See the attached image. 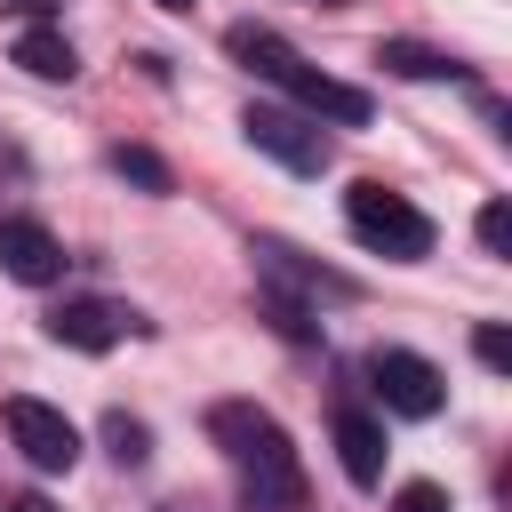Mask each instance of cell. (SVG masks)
<instances>
[{"mask_svg": "<svg viewBox=\"0 0 512 512\" xmlns=\"http://www.w3.org/2000/svg\"><path fill=\"white\" fill-rule=\"evenodd\" d=\"M208 440L224 448V464L240 472V512H312V488H304V464L280 432L272 408L256 400H216L208 408Z\"/></svg>", "mask_w": 512, "mask_h": 512, "instance_id": "1", "label": "cell"}, {"mask_svg": "<svg viewBox=\"0 0 512 512\" xmlns=\"http://www.w3.org/2000/svg\"><path fill=\"white\" fill-rule=\"evenodd\" d=\"M224 48L256 72V80H272L296 112H312V120H336V128H368V88H352V80H336V72H320V64H304L272 24H232L224 32Z\"/></svg>", "mask_w": 512, "mask_h": 512, "instance_id": "2", "label": "cell"}, {"mask_svg": "<svg viewBox=\"0 0 512 512\" xmlns=\"http://www.w3.org/2000/svg\"><path fill=\"white\" fill-rule=\"evenodd\" d=\"M344 224H352V240L360 248H376V256H392V264H424L432 256V216L408 200V192H392V184H376V176H360L352 192H344Z\"/></svg>", "mask_w": 512, "mask_h": 512, "instance_id": "3", "label": "cell"}, {"mask_svg": "<svg viewBox=\"0 0 512 512\" xmlns=\"http://www.w3.org/2000/svg\"><path fill=\"white\" fill-rule=\"evenodd\" d=\"M368 392L384 400V416H408V424H424V416L448 408V376L424 352H408V344H376L368 352Z\"/></svg>", "mask_w": 512, "mask_h": 512, "instance_id": "4", "label": "cell"}, {"mask_svg": "<svg viewBox=\"0 0 512 512\" xmlns=\"http://www.w3.org/2000/svg\"><path fill=\"white\" fill-rule=\"evenodd\" d=\"M240 136H248L264 160H280L288 176H320V168H328V136H320V120L296 112V104H248V112H240Z\"/></svg>", "mask_w": 512, "mask_h": 512, "instance_id": "5", "label": "cell"}, {"mask_svg": "<svg viewBox=\"0 0 512 512\" xmlns=\"http://www.w3.org/2000/svg\"><path fill=\"white\" fill-rule=\"evenodd\" d=\"M248 256H256L264 296H288V304H304V312H320V304H352V296H360L344 272H328V264L296 256L288 240H248Z\"/></svg>", "mask_w": 512, "mask_h": 512, "instance_id": "6", "label": "cell"}, {"mask_svg": "<svg viewBox=\"0 0 512 512\" xmlns=\"http://www.w3.org/2000/svg\"><path fill=\"white\" fill-rule=\"evenodd\" d=\"M8 440H16V456H24L32 472H72V464H80V432H72V416L48 408V400H32V392L8 400Z\"/></svg>", "mask_w": 512, "mask_h": 512, "instance_id": "7", "label": "cell"}, {"mask_svg": "<svg viewBox=\"0 0 512 512\" xmlns=\"http://www.w3.org/2000/svg\"><path fill=\"white\" fill-rule=\"evenodd\" d=\"M144 320L128 312V304H112V296H64L56 312H48V336L56 344H72V352H112L120 336H136Z\"/></svg>", "mask_w": 512, "mask_h": 512, "instance_id": "8", "label": "cell"}, {"mask_svg": "<svg viewBox=\"0 0 512 512\" xmlns=\"http://www.w3.org/2000/svg\"><path fill=\"white\" fill-rule=\"evenodd\" d=\"M0 272L24 280V288H56L64 280V240L48 224H32V216H8L0 224Z\"/></svg>", "mask_w": 512, "mask_h": 512, "instance_id": "9", "label": "cell"}, {"mask_svg": "<svg viewBox=\"0 0 512 512\" xmlns=\"http://www.w3.org/2000/svg\"><path fill=\"white\" fill-rule=\"evenodd\" d=\"M336 456H344V480L352 488H376L384 480V424L360 408V400H336Z\"/></svg>", "mask_w": 512, "mask_h": 512, "instance_id": "10", "label": "cell"}, {"mask_svg": "<svg viewBox=\"0 0 512 512\" xmlns=\"http://www.w3.org/2000/svg\"><path fill=\"white\" fill-rule=\"evenodd\" d=\"M16 64H24L32 80H72V72H80V56H72V40H64L56 24H24V32H16Z\"/></svg>", "mask_w": 512, "mask_h": 512, "instance_id": "11", "label": "cell"}, {"mask_svg": "<svg viewBox=\"0 0 512 512\" xmlns=\"http://www.w3.org/2000/svg\"><path fill=\"white\" fill-rule=\"evenodd\" d=\"M376 64L400 72V80H472V64H456V56L424 48V40H376Z\"/></svg>", "mask_w": 512, "mask_h": 512, "instance_id": "12", "label": "cell"}, {"mask_svg": "<svg viewBox=\"0 0 512 512\" xmlns=\"http://www.w3.org/2000/svg\"><path fill=\"white\" fill-rule=\"evenodd\" d=\"M104 448H112V464H120V472H136V464L152 456V432H144V416L112 408V416H104Z\"/></svg>", "mask_w": 512, "mask_h": 512, "instance_id": "13", "label": "cell"}, {"mask_svg": "<svg viewBox=\"0 0 512 512\" xmlns=\"http://www.w3.org/2000/svg\"><path fill=\"white\" fill-rule=\"evenodd\" d=\"M112 168H120L128 184H144V192H176L168 160H160V152H144V144H120V152H112Z\"/></svg>", "mask_w": 512, "mask_h": 512, "instance_id": "14", "label": "cell"}, {"mask_svg": "<svg viewBox=\"0 0 512 512\" xmlns=\"http://www.w3.org/2000/svg\"><path fill=\"white\" fill-rule=\"evenodd\" d=\"M472 352H480V368H496V376H512V336H504L496 320H480V328H472Z\"/></svg>", "mask_w": 512, "mask_h": 512, "instance_id": "15", "label": "cell"}, {"mask_svg": "<svg viewBox=\"0 0 512 512\" xmlns=\"http://www.w3.org/2000/svg\"><path fill=\"white\" fill-rule=\"evenodd\" d=\"M480 248H488V256H512V208H504V200L480 208Z\"/></svg>", "mask_w": 512, "mask_h": 512, "instance_id": "16", "label": "cell"}, {"mask_svg": "<svg viewBox=\"0 0 512 512\" xmlns=\"http://www.w3.org/2000/svg\"><path fill=\"white\" fill-rule=\"evenodd\" d=\"M392 512H448V488H440V480H408V488L392 496Z\"/></svg>", "mask_w": 512, "mask_h": 512, "instance_id": "17", "label": "cell"}, {"mask_svg": "<svg viewBox=\"0 0 512 512\" xmlns=\"http://www.w3.org/2000/svg\"><path fill=\"white\" fill-rule=\"evenodd\" d=\"M8 512H56V504H48V496H16Z\"/></svg>", "mask_w": 512, "mask_h": 512, "instance_id": "18", "label": "cell"}, {"mask_svg": "<svg viewBox=\"0 0 512 512\" xmlns=\"http://www.w3.org/2000/svg\"><path fill=\"white\" fill-rule=\"evenodd\" d=\"M152 512H200V504H184V496H168V504H152Z\"/></svg>", "mask_w": 512, "mask_h": 512, "instance_id": "19", "label": "cell"}, {"mask_svg": "<svg viewBox=\"0 0 512 512\" xmlns=\"http://www.w3.org/2000/svg\"><path fill=\"white\" fill-rule=\"evenodd\" d=\"M152 8H176V16H184V8H192V0H152Z\"/></svg>", "mask_w": 512, "mask_h": 512, "instance_id": "20", "label": "cell"}, {"mask_svg": "<svg viewBox=\"0 0 512 512\" xmlns=\"http://www.w3.org/2000/svg\"><path fill=\"white\" fill-rule=\"evenodd\" d=\"M24 8H48V0H24Z\"/></svg>", "mask_w": 512, "mask_h": 512, "instance_id": "21", "label": "cell"}]
</instances>
